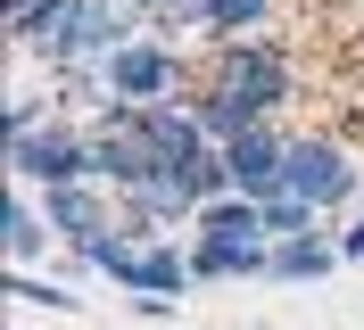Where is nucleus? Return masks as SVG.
I'll return each mask as SVG.
<instances>
[{"label": "nucleus", "instance_id": "obj_16", "mask_svg": "<svg viewBox=\"0 0 364 330\" xmlns=\"http://www.w3.org/2000/svg\"><path fill=\"white\" fill-rule=\"evenodd\" d=\"M9 297H25V306H42V314H75L83 297H67L58 281H33V273H9Z\"/></svg>", "mask_w": 364, "mask_h": 330}, {"label": "nucleus", "instance_id": "obj_18", "mask_svg": "<svg viewBox=\"0 0 364 330\" xmlns=\"http://www.w3.org/2000/svg\"><path fill=\"white\" fill-rule=\"evenodd\" d=\"M340 264H364V215H356V223L340 231Z\"/></svg>", "mask_w": 364, "mask_h": 330}, {"label": "nucleus", "instance_id": "obj_12", "mask_svg": "<svg viewBox=\"0 0 364 330\" xmlns=\"http://www.w3.org/2000/svg\"><path fill=\"white\" fill-rule=\"evenodd\" d=\"M75 9H83V0H33V9H17V17H9V42L42 58V50L67 33V17H75Z\"/></svg>", "mask_w": 364, "mask_h": 330}, {"label": "nucleus", "instance_id": "obj_17", "mask_svg": "<svg viewBox=\"0 0 364 330\" xmlns=\"http://www.w3.org/2000/svg\"><path fill=\"white\" fill-rule=\"evenodd\" d=\"M0 132H9V141H25V132H42V99H9V108H0Z\"/></svg>", "mask_w": 364, "mask_h": 330}, {"label": "nucleus", "instance_id": "obj_15", "mask_svg": "<svg viewBox=\"0 0 364 330\" xmlns=\"http://www.w3.org/2000/svg\"><path fill=\"white\" fill-rule=\"evenodd\" d=\"M265 231L273 240H306V231H323V207H306V198H265Z\"/></svg>", "mask_w": 364, "mask_h": 330}, {"label": "nucleus", "instance_id": "obj_14", "mask_svg": "<svg viewBox=\"0 0 364 330\" xmlns=\"http://www.w3.org/2000/svg\"><path fill=\"white\" fill-rule=\"evenodd\" d=\"M331 264H340V240H323V231L273 240V281H315V273H331Z\"/></svg>", "mask_w": 364, "mask_h": 330}, {"label": "nucleus", "instance_id": "obj_8", "mask_svg": "<svg viewBox=\"0 0 364 330\" xmlns=\"http://www.w3.org/2000/svg\"><path fill=\"white\" fill-rule=\"evenodd\" d=\"M273 0H191V9H174L166 25H199V33H215V42H240V33H265Z\"/></svg>", "mask_w": 364, "mask_h": 330}, {"label": "nucleus", "instance_id": "obj_6", "mask_svg": "<svg viewBox=\"0 0 364 330\" xmlns=\"http://www.w3.org/2000/svg\"><path fill=\"white\" fill-rule=\"evenodd\" d=\"M191 281H199V273H191V248H174V240H141L133 273H124L133 297H182Z\"/></svg>", "mask_w": 364, "mask_h": 330}, {"label": "nucleus", "instance_id": "obj_10", "mask_svg": "<svg viewBox=\"0 0 364 330\" xmlns=\"http://www.w3.org/2000/svg\"><path fill=\"white\" fill-rule=\"evenodd\" d=\"M191 116H199V132L215 141V149H224V141H240V132H257V124H265V116H257L249 99H240V91H224V83H199V91H191Z\"/></svg>", "mask_w": 364, "mask_h": 330}, {"label": "nucleus", "instance_id": "obj_13", "mask_svg": "<svg viewBox=\"0 0 364 330\" xmlns=\"http://www.w3.org/2000/svg\"><path fill=\"white\" fill-rule=\"evenodd\" d=\"M0 240H9V256H33V248L50 240V215H33V198H25V182H9V198H0Z\"/></svg>", "mask_w": 364, "mask_h": 330}, {"label": "nucleus", "instance_id": "obj_11", "mask_svg": "<svg viewBox=\"0 0 364 330\" xmlns=\"http://www.w3.org/2000/svg\"><path fill=\"white\" fill-rule=\"evenodd\" d=\"M191 231H199V240H273L265 231V207H257V198H215V207H199V223H191Z\"/></svg>", "mask_w": 364, "mask_h": 330}, {"label": "nucleus", "instance_id": "obj_4", "mask_svg": "<svg viewBox=\"0 0 364 330\" xmlns=\"http://www.w3.org/2000/svg\"><path fill=\"white\" fill-rule=\"evenodd\" d=\"M100 75H108V99H182V83H191V58H182L174 42H124L116 58H100Z\"/></svg>", "mask_w": 364, "mask_h": 330}, {"label": "nucleus", "instance_id": "obj_1", "mask_svg": "<svg viewBox=\"0 0 364 330\" xmlns=\"http://www.w3.org/2000/svg\"><path fill=\"white\" fill-rule=\"evenodd\" d=\"M207 83L240 91V99L273 124V108L298 91V75H290V50L273 42V33H240V42H215V50H207Z\"/></svg>", "mask_w": 364, "mask_h": 330}, {"label": "nucleus", "instance_id": "obj_9", "mask_svg": "<svg viewBox=\"0 0 364 330\" xmlns=\"http://www.w3.org/2000/svg\"><path fill=\"white\" fill-rule=\"evenodd\" d=\"M42 215H50V231H67V240H91V231H108L100 182H58V190H42Z\"/></svg>", "mask_w": 364, "mask_h": 330}, {"label": "nucleus", "instance_id": "obj_2", "mask_svg": "<svg viewBox=\"0 0 364 330\" xmlns=\"http://www.w3.org/2000/svg\"><path fill=\"white\" fill-rule=\"evenodd\" d=\"M282 190L306 198V207H348V198L364 190V165L340 149V141H323V132H306V141H290V157H282Z\"/></svg>", "mask_w": 364, "mask_h": 330}, {"label": "nucleus", "instance_id": "obj_5", "mask_svg": "<svg viewBox=\"0 0 364 330\" xmlns=\"http://www.w3.org/2000/svg\"><path fill=\"white\" fill-rule=\"evenodd\" d=\"M282 157H290V132L282 124H257V132H240V141H224V165H232V190L240 198H282Z\"/></svg>", "mask_w": 364, "mask_h": 330}, {"label": "nucleus", "instance_id": "obj_7", "mask_svg": "<svg viewBox=\"0 0 364 330\" xmlns=\"http://www.w3.org/2000/svg\"><path fill=\"white\" fill-rule=\"evenodd\" d=\"M191 273H199V281H249V273H273V240H191Z\"/></svg>", "mask_w": 364, "mask_h": 330}, {"label": "nucleus", "instance_id": "obj_3", "mask_svg": "<svg viewBox=\"0 0 364 330\" xmlns=\"http://www.w3.org/2000/svg\"><path fill=\"white\" fill-rule=\"evenodd\" d=\"M9 182H42V190H58V182H100V149H91V132L42 124V132H25V141H9Z\"/></svg>", "mask_w": 364, "mask_h": 330}]
</instances>
